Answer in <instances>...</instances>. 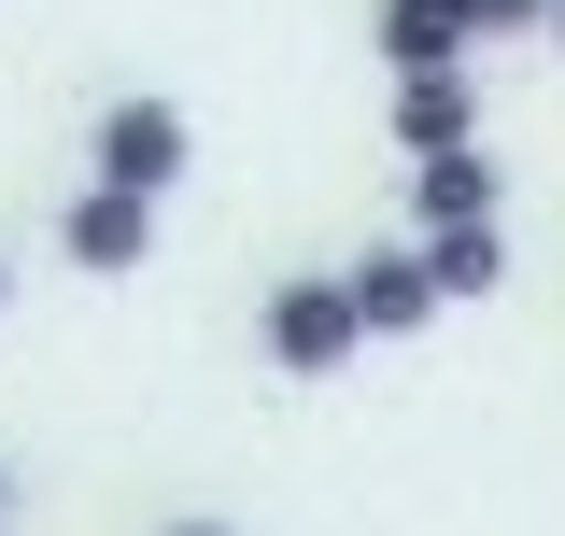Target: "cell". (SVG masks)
<instances>
[{
  "label": "cell",
  "instance_id": "obj_12",
  "mask_svg": "<svg viewBox=\"0 0 565 536\" xmlns=\"http://www.w3.org/2000/svg\"><path fill=\"white\" fill-rule=\"evenodd\" d=\"M0 297H14V268H0Z\"/></svg>",
  "mask_w": 565,
  "mask_h": 536
},
{
  "label": "cell",
  "instance_id": "obj_13",
  "mask_svg": "<svg viewBox=\"0 0 565 536\" xmlns=\"http://www.w3.org/2000/svg\"><path fill=\"white\" fill-rule=\"evenodd\" d=\"M0 508H14V480H0Z\"/></svg>",
  "mask_w": 565,
  "mask_h": 536
},
{
  "label": "cell",
  "instance_id": "obj_9",
  "mask_svg": "<svg viewBox=\"0 0 565 536\" xmlns=\"http://www.w3.org/2000/svg\"><path fill=\"white\" fill-rule=\"evenodd\" d=\"M467 14H481V43L494 29H552V0H467Z\"/></svg>",
  "mask_w": 565,
  "mask_h": 536
},
{
  "label": "cell",
  "instance_id": "obj_11",
  "mask_svg": "<svg viewBox=\"0 0 565 536\" xmlns=\"http://www.w3.org/2000/svg\"><path fill=\"white\" fill-rule=\"evenodd\" d=\"M552 43H565V0H552Z\"/></svg>",
  "mask_w": 565,
  "mask_h": 536
},
{
  "label": "cell",
  "instance_id": "obj_8",
  "mask_svg": "<svg viewBox=\"0 0 565 536\" xmlns=\"http://www.w3.org/2000/svg\"><path fill=\"white\" fill-rule=\"evenodd\" d=\"M424 226H494V156H424Z\"/></svg>",
  "mask_w": 565,
  "mask_h": 536
},
{
  "label": "cell",
  "instance_id": "obj_5",
  "mask_svg": "<svg viewBox=\"0 0 565 536\" xmlns=\"http://www.w3.org/2000/svg\"><path fill=\"white\" fill-rule=\"evenodd\" d=\"M396 141H411V156H467V141H481V85H467V71L396 85Z\"/></svg>",
  "mask_w": 565,
  "mask_h": 536
},
{
  "label": "cell",
  "instance_id": "obj_7",
  "mask_svg": "<svg viewBox=\"0 0 565 536\" xmlns=\"http://www.w3.org/2000/svg\"><path fill=\"white\" fill-rule=\"evenodd\" d=\"M411 255H424L438 297H494V282H509V240H494V226H424Z\"/></svg>",
  "mask_w": 565,
  "mask_h": 536
},
{
  "label": "cell",
  "instance_id": "obj_1",
  "mask_svg": "<svg viewBox=\"0 0 565 536\" xmlns=\"http://www.w3.org/2000/svg\"><path fill=\"white\" fill-rule=\"evenodd\" d=\"M255 339H269L282 382H326V367H353V353H367V325H353V282H282L269 311H255Z\"/></svg>",
  "mask_w": 565,
  "mask_h": 536
},
{
  "label": "cell",
  "instance_id": "obj_2",
  "mask_svg": "<svg viewBox=\"0 0 565 536\" xmlns=\"http://www.w3.org/2000/svg\"><path fill=\"white\" fill-rule=\"evenodd\" d=\"M57 255L85 268V282H128V268L156 255V199H128V184H85V199L57 212Z\"/></svg>",
  "mask_w": 565,
  "mask_h": 536
},
{
  "label": "cell",
  "instance_id": "obj_6",
  "mask_svg": "<svg viewBox=\"0 0 565 536\" xmlns=\"http://www.w3.org/2000/svg\"><path fill=\"white\" fill-rule=\"evenodd\" d=\"M340 282H353V325H367V339H411L424 311H438L424 255H367V268H340Z\"/></svg>",
  "mask_w": 565,
  "mask_h": 536
},
{
  "label": "cell",
  "instance_id": "obj_4",
  "mask_svg": "<svg viewBox=\"0 0 565 536\" xmlns=\"http://www.w3.org/2000/svg\"><path fill=\"white\" fill-rule=\"evenodd\" d=\"M382 57H396V85L467 71V57H481V14H467V0H382Z\"/></svg>",
  "mask_w": 565,
  "mask_h": 536
},
{
  "label": "cell",
  "instance_id": "obj_10",
  "mask_svg": "<svg viewBox=\"0 0 565 536\" xmlns=\"http://www.w3.org/2000/svg\"><path fill=\"white\" fill-rule=\"evenodd\" d=\"M170 536H226V523H170Z\"/></svg>",
  "mask_w": 565,
  "mask_h": 536
},
{
  "label": "cell",
  "instance_id": "obj_3",
  "mask_svg": "<svg viewBox=\"0 0 565 536\" xmlns=\"http://www.w3.org/2000/svg\"><path fill=\"white\" fill-rule=\"evenodd\" d=\"M170 170H184V114H170V99H114V114H99V184L156 199Z\"/></svg>",
  "mask_w": 565,
  "mask_h": 536
}]
</instances>
